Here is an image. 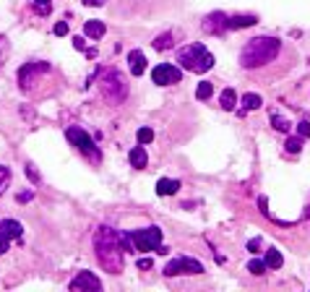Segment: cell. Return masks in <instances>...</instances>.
Wrapping results in <instances>:
<instances>
[{
  "label": "cell",
  "instance_id": "1",
  "mask_svg": "<svg viewBox=\"0 0 310 292\" xmlns=\"http://www.w3.org/2000/svg\"><path fill=\"white\" fill-rule=\"evenodd\" d=\"M94 251L99 266L109 274H120L123 271V243L120 232L112 227H99L94 235Z\"/></svg>",
  "mask_w": 310,
  "mask_h": 292
},
{
  "label": "cell",
  "instance_id": "2",
  "mask_svg": "<svg viewBox=\"0 0 310 292\" xmlns=\"http://www.w3.org/2000/svg\"><path fill=\"white\" fill-rule=\"evenodd\" d=\"M281 42L276 36H253L240 52V66L242 68H258L263 63H271L279 55Z\"/></svg>",
  "mask_w": 310,
  "mask_h": 292
},
{
  "label": "cell",
  "instance_id": "3",
  "mask_svg": "<svg viewBox=\"0 0 310 292\" xmlns=\"http://www.w3.org/2000/svg\"><path fill=\"white\" fill-rule=\"evenodd\" d=\"M177 63L190 73H206L214 66V55L208 52L204 44L196 42V44H188V47H182L177 52Z\"/></svg>",
  "mask_w": 310,
  "mask_h": 292
},
{
  "label": "cell",
  "instance_id": "4",
  "mask_svg": "<svg viewBox=\"0 0 310 292\" xmlns=\"http://www.w3.org/2000/svg\"><path fill=\"white\" fill-rule=\"evenodd\" d=\"M99 89H102V97L107 99L109 105H120L123 99L128 97V84H125L123 73L115 71V68H107L102 73V78H99Z\"/></svg>",
  "mask_w": 310,
  "mask_h": 292
},
{
  "label": "cell",
  "instance_id": "5",
  "mask_svg": "<svg viewBox=\"0 0 310 292\" xmlns=\"http://www.w3.org/2000/svg\"><path fill=\"white\" fill-rule=\"evenodd\" d=\"M66 139L76 146V149L81 151V154H86V159H91V162H99L102 159V154H99V149L94 146V141H91V136L86 133V131H81V128H68L66 131Z\"/></svg>",
  "mask_w": 310,
  "mask_h": 292
},
{
  "label": "cell",
  "instance_id": "6",
  "mask_svg": "<svg viewBox=\"0 0 310 292\" xmlns=\"http://www.w3.org/2000/svg\"><path fill=\"white\" fill-rule=\"evenodd\" d=\"M131 243L136 251H157L162 245V230L159 227H146V230L131 232Z\"/></svg>",
  "mask_w": 310,
  "mask_h": 292
},
{
  "label": "cell",
  "instance_id": "7",
  "mask_svg": "<svg viewBox=\"0 0 310 292\" xmlns=\"http://www.w3.org/2000/svg\"><path fill=\"white\" fill-rule=\"evenodd\" d=\"M182 78V71L177 66H172V63H159L157 68L151 71V81L157 86H172V84H180Z\"/></svg>",
  "mask_w": 310,
  "mask_h": 292
},
{
  "label": "cell",
  "instance_id": "8",
  "mask_svg": "<svg viewBox=\"0 0 310 292\" xmlns=\"http://www.w3.org/2000/svg\"><path fill=\"white\" fill-rule=\"evenodd\" d=\"M204 271V263L196 261V258H175V261H170L167 266H164V274L167 277H175V274H201Z\"/></svg>",
  "mask_w": 310,
  "mask_h": 292
},
{
  "label": "cell",
  "instance_id": "9",
  "mask_svg": "<svg viewBox=\"0 0 310 292\" xmlns=\"http://www.w3.org/2000/svg\"><path fill=\"white\" fill-rule=\"evenodd\" d=\"M44 73H50L47 63H26V66L18 71V84H21V89H29L36 81V76H44Z\"/></svg>",
  "mask_w": 310,
  "mask_h": 292
},
{
  "label": "cell",
  "instance_id": "10",
  "mask_svg": "<svg viewBox=\"0 0 310 292\" xmlns=\"http://www.w3.org/2000/svg\"><path fill=\"white\" fill-rule=\"evenodd\" d=\"M230 16H224L222 11H216V13H208L204 21H201V29H204L206 34H222V32H227L230 29Z\"/></svg>",
  "mask_w": 310,
  "mask_h": 292
},
{
  "label": "cell",
  "instance_id": "11",
  "mask_svg": "<svg viewBox=\"0 0 310 292\" xmlns=\"http://www.w3.org/2000/svg\"><path fill=\"white\" fill-rule=\"evenodd\" d=\"M70 290H91L94 292V290H102V282H99L91 271H81L78 277L70 282Z\"/></svg>",
  "mask_w": 310,
  "mask_h": 292
},
{
  "label": "cell",
  "instance_id": "12",
  "mask_svg": "<svg viewBox=\"0 0 310 292\" xmlns=\"http://www.w3.org/2000/svg\"><path fill=\"white\" fill-rule=\"evenodd\" d=\"M128 66H131V73H133V76H143V71H146V58H143V52H141V50H131V52H128Z\"/></svg>",
  "mask_w": 310,
  "mask_h": 292
},
{
  "label": "cell",
  "instance_id": "13",
  "mask_svg": "<svg viewBox=\"0 0 310 292\" xmlns=\"http://www.w3.org/2000/svg\"><path fill=\"white\" fill-rule=\"evenodd\" d=\"M0 232H3L8 240H16V237H21V224H18L16 219H3V222H0Z\"/></svg>",
  "mask_w": 310,
  "mask_h": 292
},
{
  "label": "cell",
  "instance_id": "14",
  "mask_svg": "<svg viewBox=\"0 0 310 292\" xmlns=\"http://www.w3.org/2000/svg\"><path fill=\"white\" fill-rule=\"evenodd\" d=\"M177 188H180L177 180L162 178V180L157 182V196H172V193H177Z\"/></svg>",
  "mask_w": 310,
  "mask_h": 292
},
{
  "label": "cell",
  "instance_id": "15",
  "mask_svg": "<svg viewBox=\"0 0 310 292\" xmlns=\"http://www.w3.org/2000/svg\"><path fill=\"white\" fill-rule=\"evenodd\" d=\"M227 24H230V29H248V26L258 24V18L255 16H232Z\"/></svg>",
  "mask_w": 310,
  "mask_h": 292
},
{
  "label": "cell",
  "instance_id": "16",
  "mask_svg": "<svg viewBox=\"0 0 310 292\" xmlns=\"http://www.w3.org/2000/svg\"><path fill=\"white\" fill-rule=\"evenodd\" d=\"M128 159H131V164H133L136 170L146 167V162H149V157H146V151H143V146H136V149H131V154H128Z\"/></svg>",
  "mask_w": 310,
  "mask_h": 292
},
{
  "label": "cell",
  "instance_id": "17",
  "mask_svg": "<svg viewBox=\"0 0 310 292\" xmlns=\"http://www.w3.org/2000/svg\"><path fill=\"white\" fill-rule=\"evenodd\" d=\"M84 32H86V36H91V39H99V36H104L107 26H104L102 21H86Z\"/></svg>",
  "mask_w": 310,
  "mask_h": 292
},
{
  "label": "cell",
  "instance_id": "18",
  "mask_svg": "<svg viewBox=\"0 0 310 292\" xmlns=\"http://www.w3.org/2000/svg\"><path fill=\"white\" fill-rule=\"evenodd\" d=\"M219 105H222V110H235V105H237V94H235V89H224L222 91V97H219Z\"/></svg>",
  "mask_w": 310,
  "mask_h": 292
},
{
  "label": "cell",
  "instance_id": "19",
  "mask_svg": "<svg viewBox=\"0 0 310 292\" xmlns=\"http://www.w3.org/2000/svg\"><path fill=\"white\" fill-rule=\"evenodd\" d=\"M263 261H266L269 269H281V261H284V258H281V253H279L276 248H269V251H266V258H263Z\"/></svg>",
  "mask_w": 310,
  "mask_h": 292
},
{
  "label": "cell",
  "instance_id": "20",
  "mask_svg": "<svg viewBox=\"0 0 310 292\" xmlns=\"http://www.w3.org/2000/svg\"><path fill=\"white\" fill-rule=\"evenodd\" d=\"M151 44H154V50H159V52H162V50H170V47H172V34L164 32V34H159Z\"/></svg>",
  "mask_w": 310,
  "mask_h": 292
},
{
  "label": "cell",
  "instance_id": "21",
  "mask_svg": "<svg viewBox=\"0 0 310 292\" xmlns=\"http://www.w3.org/2000/svg\"><path fill=\"white\" fill-rule=\"evenodd\" d=\"M261 105H263V99H261L258 94H253V91L242 97V107H245V110H258Z\"/></svg>",
  "mask_w": 310,
  "mask_h": 292
},
{
  "label": "cell",
  "instance_id": "22",
  "mask_svg": "<svg viewBox=\"0 0 310 292\" xmlns=\"http://www.w3.org/2000/svg\"><path fill=\"white\" fill-rule=\"evenodd\" d=\"M211 94H214L211 81H201V84H198V89H196V97H198V99H208Z\"/></svg>",
  "mask_w": 310,
  "mask_h": 292
},
{
  "label": "cell",
  "instance_id": "23",
  "mask_svg": "<svg viewBox=\"0 0 310 292\" xmlns=\"http://www.w3.org/2000/svg\"><path fill=\"white\" fill-rule=\"evenodd\" d=\"M8 182H11V170H8V167H5V164H0V196H3V193H5Z\"/></svg>",
  "mask_w": 310,
  "mask_h": 292
},
{
  "label": "cell",
  "instance_id": "24",
  "mask_svg": "<svg viewBox=\"0 0 310 292\" xmlns=\"http://www.w3.org/2000/svg\"><path fill=\"white\" fill-rule=\"evenodd\" d=\"M287 151L289 154H300V151H303V136H297V139H287Z\"/></svg>",
  "mask_w": 310,
  "mask_h": 292
},
{
  "label": "cell",
  "instance_id": "25",
  "mask_svg": "<svg viewBox=\"0 0 310 292\" xmlns=\"http://www.w3.org/2000/svg\"><path fill=\"white\" fill-rule=\"evenodd\" d=\"M266 269H269V266H266V261H258V258H253V261L248 263V271L255 274V277H258V274H263Z\"/></svg>",
  "mask_w": 310,
  "mask_h": 292
},
{
  "label": "cell",
  "instance_id": "26",
  "mask_svg": "<svg viewBox=\"0 0 310 292\" xmlns=\"http://www.w3.org/2000/svg\"><path fill=\"white\" fill-rule=\"evenodd\" d=\"M271 123H274V128H276V131H289V120H287V117H279L276 112L271 115Z\"/></svg>",
  "mask_w": 310,
  "mask_h": 292
},
{
  "label": "cell",
  "instance_id": "27",
  "mask_svg": "<svg viewBox=\"0 0 310 292\" xmlns=\"http://www.w3.org/2000/svg\"><path fill=\"white\" fill-rule=\"evenodd\" d=\"M154 141V131L151 128H141L138 131V144H151Z\"/></svg>",
  "mask_w": 310,
  "mask_h": 292
},
{
  "label": "cell",
  "instance_id": "28",
  "mask_svg": "<svg viewBox=\"0 0 310 292\" xmlns=\"http://www.w3.org/2000/svg\"><path fill=\"white\" fill-rule=\"evenodd\" d=\"M297 133L303 136V139H310V123H308V120H303V123L297 125Z\"/></svg>",
  "mask_w": 310,
  "mask_h": 292
},
{
  "label": "cell",
  "instance_id": "29",
  "mask_svg": "<svg viewBox=\"0 0 310 292\" xmlns=\"http://www.w3.org/2000/svg\"><path fill=\"white\" fill-rule=\"evenodd\" d=\"M55 34H58V36H66V34H68V24H66V21H58V24H55Z\"/></svg>",
  "mask_w": 310,
  "mask_h": 292
},
{
  "label": "cell",
  "instance_id": "30",
  "mask_svg": "<svg viewBox=\"0 0 310 292\" xmlns=\"http://www.w3.org/2000/svg\"><path fill=\"white\" fill-rule=\"evenodd\" d=\"M5 55H8V42H5V36H0V63L5 60Z\"/></svg>",
  "mask_w": 310,
  "mask_h": 292
},
{
  "label": "cell",
  "instance_id": "31",
  "mask_svg": "<svg viewBox=\"0 0 310 292\" xmlns=\"http://www.w3.org/2000/svg\"><path fill=\"white\" fill-rule=\"evenodd\" d=\"M34 8H36V13H42V16L50 13V3H34Z\"/></svg>",
  "mask_w": 310,
  "mask_h": 292
},
{
  "label": "cell",
  "instance_id": "32",
  "mask_svg": "<svg viewBox=\"0 0 310 292\" xmlns=\"http://www.w3.org/2000/svg\"><path fill=\"white\" fill-rule=\"evenodd\" d=\"M258 248H261V237H253V240L248 243V251L250 253H258Z\"/></svg>",
  "mask_w": 310,
  "mask_h": 292
},
{
  "label": "cell",
  "instance_id": "33",
  "mask_svg": "<svg viewBox=\"0 0 310 292\" xmlns=\"http://www.w3.org/2000/svg\"><path fill=\"white\" fill-rule=\"evenodd\" d=\"M73 47H76V50H86V39H84V36H73Z\"/></svg>",
  "mask_w": 310,
  "mask_h": 292
},
{
  "label": "cell",
  "instance_id": "34",
  "mask_svg": "<svg viewBox=\"0 0 310 292\" xmlns=\"http://www.w3.org/2000/svg\"><path fill=\"white\" fill-rule=\"evenodd\" d=\"M8 243H11V240H8V237L0 232V253H5V251H8Z\"/></svg>",
  "mask_w": 310,
  "mask_h": 292
},
{
  "label": "cell",
  "instance_id": "35",
  "mask_svg": "<svg viewBox=\"0 0 310 292\" xmlns=\"http://www.w3.org/2000/svg\"><path fill=\"white\" fill-rule=\"evenodd\" d=\"M26 175H29V178H34V180H39V175H36V170L32 167V164H26Z\"/></svg>",
  "mask_w": 310,
  "mask_h": 292
},
{
  "label": "cell",
  "instance_id": "36",
  "mask_svg": "<svg viewBox=\"0 0 310 292\" xmlns=\"http://www.w3.org/2000/svg\"><path fill=\"white\" fill-rule=\"evenodd\" d=\"M138 269H151V258H141L138 261Z\"/></svg>",
  "mask_w": 310,
  "mask_h": 292
},
{
  "label": "cell",
  "instance_id": "37",
  "mask_svg": "<svg viewBox=\"0 0 310 292\" xmlns=\"http://www.w3.org/2000/svg\"><path fill=\"white\" fill-rule=\"evenodd\" d=\"M32 198V193H29V190H24V193H18V201H21V204H24V201H29Z\"/></svg>",
  "mask_w": 310,
  "mask_h": 292
},
{
  "label": "cell",
  "instance_id": "38",
  "mask_svg": "<svg viewBox=\"0 0 310 292\" xmlns=\"http://www.w3.org/2000/svg\"><path fill=\"white\" fill-rule=\"evenodd\" d=\"M157 253H159V256H167V253H170V248H167V245H159Z\"/></svg>",
  "mask_w": 310,
  "mask_h": 292
},
{
  "label": "cell",
  "instance_id": "39",
  "mask_svg": "<svg viewBox=\"0 0 310 292\" xmlns=\"http://www.w3.org/2000/svg\"><path fill=\"white\" fill-rule=\"evenodd\" d=\"M84 5H102V0H84Z\"/></svg>",
  "mask_w": 310,
  "mask_h": 292
},
{
  "label": "cell",
  "instance_id": "40",
  "mask_svg": "<svg viewBox=\"0 0 310 292\" xmlns=\"http://www.w3.org/2000/svg\"><path fill=\"white\" fill-rule=\"evenodd\" d=\"M34 3H50V0H34Z\"/></svg>",
  "mask_w": 310,
  "mask_h": 292
},
{
  "label": "cell",
  "instance_id": "41",
  "mask_svg": "<svg viewBox=\"0 0 310 292\" xmlns=\"http://www.w3.org/2000/svg\"><path fill=\"white\" fill-rule=\"evenodd\" d=\"M308 214H310V209H308Z\"/></svg>",
  "mask_w": 310,
  "mask_h": 292
},
{
  "label": "cell",
  "instance_id": "42",
  "mask_svg": "<svg viewBox=\"0 0 310 292\" xmlns=\"http://www.w3.org/2000/svg\"><path fill=\"white\" fill-rule=\"evenodd\" d=\"M102 3H104V0H102Z\"/></svg>",
  "mask_w": 310,
  "mask_h": 292
}]
</instances>
